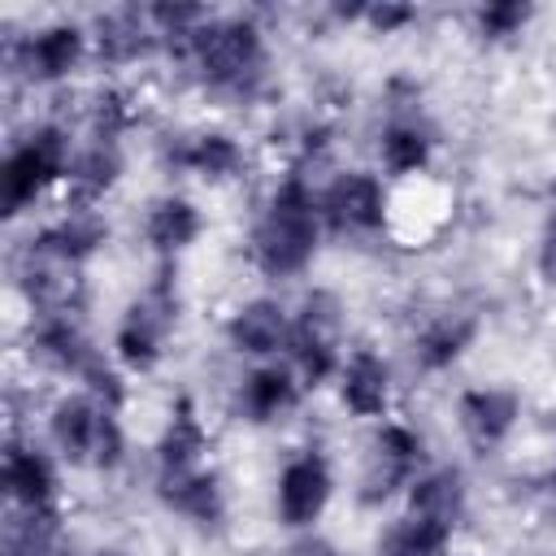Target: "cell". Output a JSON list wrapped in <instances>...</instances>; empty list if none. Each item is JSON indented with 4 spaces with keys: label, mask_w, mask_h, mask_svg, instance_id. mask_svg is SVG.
Wrapping results in <instances>:
<instances>
[{
    "label": "cell",
    "mask_w": 556,
    "mask_h": 556,
    "mask_svg": "<svg viewBox=\"0 0 556 556\" xmlns=\"http://www.w3.org/2000/svg\"><path fill=\"white\" fill-rule=\"evenodd\" d=\"M317 239H321V208H317V195L308 191V182L300 174L282 178L278 191L269 195L265 213L256 217L252 226V265L269 278H291V274H304L313 252H317Z\"/></svg>",
    "instance_id": "1"
},
{
    "label": "cell",
    "mask_w": 556,
    "mask_h": 556,
    "mask_svg": "<svg viewBox=\"0 0 556 556\" xmlns=\"http://www.w3.org/2000/svg\"><path fill=\"white\" fill-rule=\"evenodd\" d=\"M182 52L191 56L195 74L204 87L235 96V100H252L265 83V39L261 26L252 17H208L187 43Z\"/></svg>",
    "instance_id": "2"
},
{
    "label": "cell",
    "mask_w": 556,
    "mask_h": 556,
    "mask_svg": "<svg viewBox=\"0 0 556 556\" xmlns=\"http://www.w3.org/2000/svg\"><path fill=\"white\" fill-rule=\"evenodd\" d=\"M48 434L56 452L74 465H96V469H117L126 456V439L117 426V408L100 404L96 395H65L52 417Z\"/></svg>",
    "instance_id": "3"
},
{
    "label": "cell",
    "mask_w": 556,
    "mask_h": 556,
    "mask_svg": "<svg viewBox=\"0 0 556 556\" xmlns=\"http://www.w3.org/2000/svg\"><path fill=\"white\" fill-rule=\"evenodd\" d=\"M61 174H70V139L56 126L30 130L0 169V204L4 213H22L43 187H52Z\"/></svg>",
    "instance_id": "4"
},
{
    "label": "cell",
    "mask_w": 556,
    "mask_h": 556,
    "mask_svg": "<svg viewBox=\"0 0 556 556\" xmlns=\"http://www.w3.org/2000/svg\"><path fill=\"white\" fill-rule=\"evenodd\" d=\"M174 313H178V300H174V282L169 274H161L117 321V361L135 374H148L156 369V361L165 356V339L174 330Z\"/></svg>",
    "instance_id": "5"
},
{
    "label": "cell",
    "mask_w": 556,
    "mask_h": 556,
    "mask_svg": "<svg viewBox=\"0 0 556 556\" xmlns=\"http://www.w3.org/2000/svg\"><path fill=\"white\" fill-rule=\"evenodd\" d=\"M339 313L343 308L330 291H313L304 300L300 317L291 321L287 348H291V365H295L304 387H321L339 369V326H343Z\"/></svg>",
    "instance_id": "6"
},
{
    "label": "cell",
    "mask_w": 556,
    "mask_h": 556,
    "mask_svg": "<svg viewBox=\"0 0 556 556\" xmlns=\"http://www.w3.org/2000/svg\"><path fill=\"white\" fill-rule=\"evenodd\" d=\"M317 208L334 235H374L387 222V191L374 174L348 169L326 182V191L317 195Z\"/></svg>",
    "instance_id": "7"
},
{
    "label": "cell",
    "mask_w": 556,
    "mask_h": 556,
    "mask_svg": "<svg viewBox=\"0 0 556 556\" xmlns=\"http://www.w3.org/2000/svg\"><path fill=\"white\" fill-rule=\"evenodd\" d=\"M426 447H421V434L400 426V421H387L369 447V460H365V473H361V500L365 504H382L391 491L408 486L417 465H421Z\"/></svg>",
    "instance_id": "8"
},
{
    "label": "cell",
    "mask_w": 556,
    "mask_h": 556,
    "mask_svg": "<svg viewBox=\"0 0 556 556\" xmlns=\"http://www.w3.org/2000/svg\"><path fill=\"white\" fill-rule=\"evenodd\" d=\"M330 491H334V478H330V465L321 452L308 447V452L291 456L278 473V521L291 530L313 526L326 513Z\"/></svg>",
    "instance_id": "9"
},
{
    "label": "cell",
    "mask_w": 556,
    "mask_h": 556,
    "mask_svg": "<svg viewBox=\"0 0 556 556\" xmlns=\"http://www.w3.org/2000/svg\"><path fill=\"white\" fill-rule=\"evenodd\" d=\"M456 417H460L465 439L478 452H491L513 434L521 417V395L513 387H469L456 400Z\"/></svg>",
    "instance_id": "10"
},
{
    "label": "cell",
    "mask_w": 556,
    "mask_h": 556,
    "mask_svg": "<svg viewBox=\"0 0 556 556\" xmlns=\"http://www.w3.org/2000/svg\"><path fill=\"white\" fill-rule=\"evenodd\" d=\"M13 56H17V70L30 83H61L87 56V35L78 26H70V22H56V26L35 30L30 39H22Z\"/></svg>",
    "instance_id": "11"
},
{
    "label": "cell",
    "mask_w": 556,
    "mask_h": 556,
    "mask_svg": "<svg viewBox=\"0 0 556 556\" xmlns=\"http://www.w3.org/2000/svg\"><path fill=\"white\" fill-rule=\"evenodd\" d=\"M287 339H291V321L278 300H248L226 321V343L239 356H274L278 348H287Z\"/></svg>",
    "instance_id": "12"
},
{
    "label": "cell",
    "mask_w": 556,
    "mask_h": 556,
    "mask_svg": "<svg viewBox=\"0 0 556 556\" xmlns=\"http://www.w3.org/2000/svg\"><path fill=\"white\" fill-rule=\"evenodd\" d=\"M339 400L348 404V413L356 417H378L387 413L391 400V369L378 352L361 348L339 365Z\"/></svg>",
    "instance_id": "13"
},
{
    "label": "cell",
    "mask_w": 556,
    "mask_h": 556,
    "mask_svg": "<svg viewBox=\"0 0 556 556\" xmlns=\"http://www.w3.org/2000/svg\"><path fill=\"white\" fill-rule=\"evenodd\" d=\"M0 482H4V495H9L17 508H52L56 469H52V460H48L39 447L9 443L4 465H0Z\"/></svg>",
    "instance_id": "14"
},
{
    "label": "cell",
    "mask_w": 556,
    "mask_h": 556,
    "mask_svg": "<svg viewBox=\"0 0 556 556\" xmlns=\"http://www.w3.org/2000/svg\"><path fill=\"white\" fill-rule=\"evenodd\" d=\"M161 500L165 508H174L178 517L195 521V526H217L226 517V495H222V478L213 469H191V473H174L161 478Z\"/></svg>",
    "instance_id": "15"
},
{
    "label": "cell",
    "mask_w": 556,
    "mask_h": 556,
    "mask_svg": "<svg viewBox=\"0 0 556 556\" xmlns=\"http://www.w3.org/2000/svg\"><path fill=\"white\" fill-rule=\"evenodd\" d=\"M208 452V434L195 417V404L182 395L165 421V434L156 443V465H161V478H174V473H191L200 469V456Z\"/></svg>",
    "instance_id": "16"
},
{
    "label": "cell",
    "mask_w": 556,
    "mask_h": 556,
    "mask_svg": "<svg viewBox=\"0 0 556 556\" xmlns=\"http://www.w3.org/2000/svg\"><path fill=\"white\" fill-rule=\"evenodd\" d=\"M104 239H109V226L91 208H78L70 217H61L56 226H48L39 239H30V248L39 256H52V261H65V265H83Z\"/></svg>",
    "instance_id": "17"
},
{
    "label": "cell",
    "mask_w": 556,
    "mask_h": 556,
    "mask_svg": "<svg viewBox=\"0 0 556 556\" xmlns=\"http://www.w3.org/2000/svg\"><path fill=\"white\" fill-rule=\"evenodd\" d=\"M295 404H300V382L282 365H261L239 387V408L248 413V421H278Z\"/></svg>",
    "instance_id": "18"
},
{
    "label": "cell",
    "mask_w": 556,
    "mask_h": 556,
    "mask_svg": "<svg viewBox=\"0 0 556 556\" xmlns=\"http://www.w3.org/2000/svg\"><path fill=\"white\" fill-rule=\"evenodd\" d=\"M96 30H100L96 43H100V56H104V61H135V56H148V52L161 43V35H156L148 9H143V13H139V9L104 13Z\"/></svg>",
    "instance_id": "19"
},
{
    "label": "cell",
    "mask_w": 556,
    "mask_h": 556,
    "mask_svg": "<svg viewBox=\"0 0 556 556\" xmlns=\"http://www.w3.org/2000/svg\"><path fill=\"white\" fill-rule=\"evenodd\" d=\"M200 208L182 195H161L152 208H148V243L169 261L178 256L182 248H191L200 239Z\"/></svg>",
    "instance_id": "20"
},
{
    "label": "cell",
    "mask_w": 556,
    "mask_h": 556,
    "mask_svg": "<svg viewBox=\"0 0 556 556\" xmlns=\"http://www.w3.org/2000/svg\"><path fill=\"white\" fill-rule=\"evenodd\" d=\"M473 334H478V317L473 313H439L421 334H417V343H413V352H417V365L421 369H447L469 343H473Z\"/></svg>",
    "instance_id": "21"
},
{
    "label": "cell",
    "mask_w": 556,
    "mask_h": 556,
    "mask_svg": "<svg viewBox=\"0 0 556 556\" xmlns=\"http://www.w3.org/2000/svg\"><path fill=\"white\" fill-rule=\"evenodd\" d=\"M408 513L443 521V526L456 530V521L465 517V482H460V473L456 469H434V473L417 478L408 486Z\"/></svg>",
    "instance_id": "22"
},
{
    "label": "cell",
    "mask_w": 556,
    "mask_h": 556,
    "mask_svg": "<svg viewBox=\"0 0 556 556\" xmlns=\"http://www.w3.org/2000/svg\"><path fill=\"white\" fill-rule=\"evenodd\" d=\"M174 165H182V169H191V174H200V178L222 182V178H235V174L243 169V148H239L230 135H222V130H204V135L187 139V143L174 152Z\"/></svg>",
    "instance_id": "23"
},
{
    "label": "cell",
    "mask_w": 556,
    "mask_h": 556,
    "mask_svg": "<svg viewBox=\"0 0 556 556\" xmlns=\"http://www.w3.org/2000/svg\"><path fill=\"white\" fill-rule=\"evenodd\" d=\"M447 539H452V526L408 513L387 530V539L378 543V556H443Z\"/></svg>",
    "instance_id": "24"
},
{
    "label": "cell",
    "mask_w": 556,
    "mask_h": 556,
    "mask_svg": "<svg viewBox=\"0 0 556 556\" xmlns=\"http://www.w3.org/2000/svg\"><path fill=\"white\" fill-rule=\"evenodd\" d=\"M117 169H122V156H117V139H104V135H96V143L70 165V182H74V200H83V204H91L96 195H104L109 187H113V178H117Z\"/></svg>",
    "instance_id": "25"
},
{
    "label": "cell",
    "mask_w": 556,
    "mask_h": 556,
    "mask_svg": "<svg viewBox=\"0 0 556 556\" xmlns=\"http://www.w3.org/2000/svg\"><path fill=\"white\" fill-rule=\"evenodd\" d=\"M378 156H382L387 174H417V169H426V161H430V135H426L417 122L395 117V122L382 130V139H378Z\"/></svg>",
    "instance_id": "26"
},
{
    "label": "cell",
    "mask_w": 556,
    "mask_h": 556,
    "mask_svg": "<svg viewBox=\"0 0 556 556\" xmlns=\"http://www.w3.org/2000/svg\"><path fill=\"white\" fill-rule=\"evenodd\" d=\"M530 17H534L530 4H521V0H500V4L478 9V30H482L486 39H508V35H521V26H526Z\"/></svg>",
    "instance_id": "27"
},
{
    "label": "cell",
    "mask_w": 556,
    "mask_h": 556,
    "mask_svg": "<svg viewBox=\"0 0 556 556\" xmlns=\"http://www.w3.org/2000/svg\"><path fill=\"white\" fill-rule=\"evenodd\" d=\"M417 17V9L408 4H365L361 9V22L374 30V35H395L400 26H408Z\"/></svg>",
    "instance_id": "28"
},
{
    "label": "cell",
    "mask_w": 556,
    "mask_h": 556,
    "mask_svg": "<svg viewBox=\"0 0 556 556\" xmlns=\"http://www.w3.org/2000/svg\"><path fill=\"white\" fill-rule=\"evenodd\" d=\"M539 278L547 287H556V195L547 204V217H543V230H539Z\"/></svg>",
    "instance_id": "29"
},
{
    "label": "cell",
    "mask_w": 556,
    "mask_h": 556,
    "mask_svg": "<svg viewBox=\"0 0 556 556\" xmlns=\"http://www.w3.org/2000/svg\"><path fill=\"white\" fill-rule=\"evenodd\" d=\"M300 556H339V552H334V547H326V543H317V547H304Z\"/></svg>",
    "instance_id": "30"
},
{
    "label": "cell",
    "mask_w": 556,
    "mask_h": 556,
    "mask_svg": "<svg viewBox=\"0 0 556 556\" xmlns=\"http://www.w3.org/2000/svg\"><path fill=\"white\" fill-rule=\"evenodd\" d=\"M552 491H556V465H552Z\"/></svg>",
    "instance_id": "31"
},
{
    "label": "cell",
    "mask_w": 556,
    "mask_h": 556,
    "mask_svg": "<svg viewBox=\"0 0 556 556\" xmlns=\"http://www.w3.org/2000/svg\"><path fill=\"white\" fill-rule=\"evenodd\" d=\"M443 556H452V552H443Z\"/></svg>",
    "instance_id": "32"
}]
</instances>
